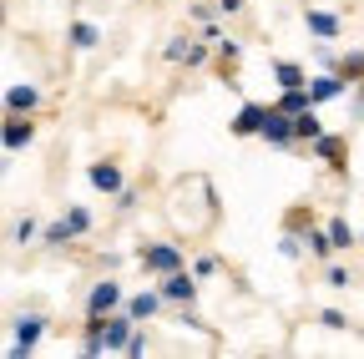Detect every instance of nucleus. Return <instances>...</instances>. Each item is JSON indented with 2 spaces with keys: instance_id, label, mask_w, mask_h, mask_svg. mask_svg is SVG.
Here are the masks:
<instances>
[{
  "instance_id": "obj_1",
  "label": "nucleus",
  "mask_w": 364,
  "mask_h": 359,
  "mask_svg": "<svg viewBox=\"0 0 364 359\" xmlns=\"http://www.w3.org/2000/svg\"><path fill=\"white\" fill-rule=\"evenodd\" d=\"M136 258H142L147 274H177V268H182V248L177 243H142Z\"/></svg>"
},
{
  "instance_id": "obj_2",
  "label": "nucleus",
  "mask_w": 364,
  "mask_h": 359,
  "mask_svg": "<svg viewBox=\"0 0 364 359\" xmlns=\"http://www.w3.org/2000/svg\"><path fill=\"white\" fill-rule=\"evenodd\" d=\"M258 137L268 142V147H294L299 137H294V117L284 112V107H268V117H263V132Z\"/></svg>"
},
{
  "instance_id": "obj_3",
  "label": "nucleus",
  "mask_w": 364,
  "mask_h": 359,
  "mask_svg": "<svg viewBox=\"0 0 364 359\" xmlns=\"http://www.w3.org/2000/svg\"><path fill=\"white\" fill-rule=\"evenodd\" d=\"M344 92H349V76H344V71H318V76L309 81V97H314V107H318V102H339Z\"/></svg>"
},
{
  "instance_id": "obj_4",
  "label": "nucleus",
  "mask_w": 364,
  "mask_h": 359,
  "mask_svg": "<svg viewBox=\"0 0 364 359\" xmlns=\"http://www.w3.org/2000/svg\"><path fill=\"white\" fill-rule=\"evenodd\" d=\"M127 299H122V284H112V279H102V284H91V294H86V314H117Z\"/></svg>"
},
{
  "instance_id": "obj_5",
  "label": "nucleus",
  "mask_w": 364,
  "mask_h": 359,
  "mask_svg": "<svg viewBox=\"0 0 364 359\" xmlns=\"http://www.w3.org/2000/svg\"><path fill=\"white\" fill-rule=\"evenodd\" d=\"M162 299L167 304H193L198 299V274H162Z\"/></svg>"
},
{
  "instance_id": "obj_6",
  "label": "nucleus",
  "mask_w": 364,
  "mask_h": 359,
  "mask_svg": "<svg viewBox=\"0 0 364 359\" xmlns=\"http://www.w3.org/2000/svg\"><path fill=\"white\" fill-rule=\"evenodd\" d=\"M86 183L97 188V193H107V198H117L122 193V167L117 162H91L86 167Z\"/></svg>"
},
{
  "instance_id": "obj_7",
  "label": "nucleus",
  "mask_w": 364,
  "mask_h": 359,
  "mask_svg": "<svg viewBox=\"0 0 364 359\" xmlns=\"http://www.w3.org/2000/svg\"><path fill=\"white\" fill-rule=\"evenodd\" d=\"M132 329H136V319L127 314V304L117 309V314H107V354H117V349H127V339H132Z\"/></svg>"
},
{
  "instance_id": "obj_8",
  "label": "nucleus",
  "mask_w": 364,
  "mask_h": 359,
  "mask_svg": "<svg viewBox=\"0 0 364 359\" xmlns=\"http://www.w3.org/2000/svg\"><path fill=\"white\" fill-rule=\"evenodd\" d=\"M41 334H46V319H41V314H21V319H16V354H31V349L41 344Z\"/></svg>"
},
{
  "instance_id": "obj_9",
  "label": "nucleus",
  "mask_w": 364,
  "mask_h": 359,
  "mask_svg": "<svg viewBox=\"0 0 364 359\" xmlns=\"http://www.w3.org/2000/svg\"><path fill=\"white\" fill-rule=\"evenodd\" d=\"M31 137H36V127L21 117V112H11V122H6V132H0V142H6V152H21V147H31Z\"/></svg>"
},
{
  "instance_id": "obj_10",
  "label": "nucleus",
  "mask_w": 364,
  "mask_h": 359,
  "mask_svg": "<svg viewBox=\"0 0 364 359\" xmlns=\"http://www.w3.org/2000/svg\"><path fill=\"white\" fill-rule=\"evenodd\" d=\"M36 107H41V92H36V86H26V81L6 86V112H21V117H31Z\"/></svg>"
},
{
  "instance_id": "obj_11",
  "label": "nucleus",
  "mask_w": 364,
  "mask_h": 359,
  "mask_svg": "<svg viewBox=\"0 0 364 359\" xmlns=\"http://www.w3.org/2000/svg\"><path fill=\"white\" fill-rule=\"evenodd\" d=\"M263 117H268V107L243 102V107H238V117H233V132H238V137H258V132H263Z\"/></svg>"
},
{
  "instance_id": "obj_12",
  "label": "nucleus",
  "mask_w": 364,
  "mask_h": 359,
  "mask_svg": "<svg viewBox=\"0 0 364 359\" xmlns=\"http://www.w3.org/2000/svg\"><path fill=\"white\" fill-rule=\"evenodd\" d=\"M162 304H167V299H162V289H157V294H136V299H127V314H132L136 324H147Z\"/></svg>"
},
{
  "instance_id": "obj_13",
  "label": "nucleus",
  "mask_w": 364,
  "mask_h": 359,
  "mask_svg": "<svg viewBox=\"0 0 364 359\" xmlns=\"http://www.w3.org/2000/svg\"><path fill=\"white\" fill-rule=\"evenodd\" d=\"M304 21H309V31L318 41H334L339 36V16H329V11H304Z\"/></svg>"
},
{
  "instance_id": "obj_14",
  "label": "nucleus",
  "mask_w": 364,
  "mask_h": 359,
  "mask_svg": "<svg viewBox=\"0 0 364 359\" xmlns=\"http://www.w3.org/2000/svg\"><path fill=\"white\" fill-rule=\"evenodd\" d=\"M309 147H314V157H324V162L344 167V162H339V157H344V137H334V132H324V137H314Z\"/></svg>"
},
{
  "instance_id": "obj_15",
  "label": "nucleus",
  "mask_w": 364,
  "mask_h": 359,
  "mask_svg": "<svg viewBox=\"0 0 364 359\" xmlns=\"http://www.w3.org/2000/svg\"><path fill=\"white\" fill-rule=\"evenodd\" d=\"M66 41H71V46H76V51H91V46H97V41H102V31H97V26H91V21H71V31H66Z\"/></svg>"
},
{
  "instance_id": "obj_16",
  "label": "nucleus",
  "mask_w": 364,
  "mask_h": 359,
  "mask_svg": "<svg viewBox=\"0 0 364 359\" xmlns=\"http://www.w3.org/2000/svg\"><path fill=\"white\" fill-rule=\"evenodd\" d=\"M279 107H284L289 117L309 112V107H314V97H309V86H284V97H279Z\"/></svg>"
},
{
  "instance_id": "obj_17",
  "label": "nucleus",
  "mask_w": 364,
  "mask_h": 359,
  "mask_svg": "<svg viewBox=\"0 0 364 359\" xmlns=\"http://www.w3.org/2000/svg\"><path fill=\"white\" fill-rule=\"evenodd\" d=\"M294 137H299V142H314V137H324V122L314 117V107L294 117Z\"/></svg>"
},
{
  "instance_id": "obj_18",
  "label": "nucleus",
  "mask_w": 364,
  "mask_h": 359,
  "mask_svg": "<svg viewBox=\"0 0 364 359\" xmlns=\"http://www.w3.org/2000/svg\"><path fill=\"white\" fill-rule=\"evenodd\" d=\"M304 243H309V253H314V258H329V253H334V233H329V228H309V233H304Z\"/></svg>"
},
{
  "instance_id": "obj_19",
  "label": "nucleus",
  "mask_w": 364,
  "mask_h": 359,
  "mask_svg": "<svg viewBox=\"0 0 364 359\" xmlns=\"http://www.w3.org/2000/svg\"><path fill=\"white\" fill-rule=\"evenodd\" d=\"M273 81H279V86H309L304 66H294V61H273Z\"/></svg>"
},
{
  "instance_id": "obj_20",
  "label": "nucleus",
  "mask_w": 364,
  "mask_h": 359,
  "mask_svg": "<svg viewBox=\"0 0 364 359\" xmlns=\"http://www.w3.org/2000/svg\"><path fill=\"white\" fill-rule=\"evenodd\" d=\"M41 238H46V243H51V248H61V243H71V238H76V228H71V223L61 218V223H51V228H46Z\"/></svg>"
},
{
  "instance_id": "obj_21",
  "label": "nucleus",
  "mask_w": 364,
  "mask_h": 359,
  "mask_svg": "<svg viewBox=\"0 0 364 359\" xmlns=\"http://www.w3.org/2000/svg\"><path fill=\"white\" fill-rule=\"evenodd\" d=\"M213 51H218V61H223V66H233V61L243 56V46H238L233 36H223V41H213Z\"/></svg>"
},
{
  "instance_id": "obj_22",
  "label": "nucleus",
  "mask_w": 364,
  "mask_h": 359,
  "mask_svg": "<svg viewBox=\"0 0 364 359\" xmlns=\"http://www.w3.org/2000/svg\"><path fill=\"white\" fill-rule=\"evenodd\" d=\"M279 253H284V258H299V253H304V233L284 228V238H279Z\"/></svg>"
},
{
  "instance_id": "obj_23",
  "label": "nucleus",
  "mask_w": 364,
  "mask_h": 359,
  "mask_svg": "<svg viewBox=\"0 0 364 359\" xmlns=\"http://www.w3.org/2000/svg\"><path fill=\"white\" fill-rule=\"evenodd\" d=\"M339 71H344L349 81H364V51H349V56L339 61Z\"/></svg>"
},
{
  "instance_id": "obj_24",
  "label": "nucleus",
  "mask_w": 364,
  "mask_h": 359,
  "mask_svg": "<svg viewBox=\"0 0 364 359\" xmlns=\"http://www.w3.org/2000/svg\"><path fill=\"white\" fill-rule=\"evenodd\" d=\"M208 51H213V41L203 36L198 46H188V61H182V66H208Z\"/></svg>"
},
{
  "instance_id": "obj_25",
  "label": "nucleus",
  "mask_w": 364,
  "mask_h": 359,
  "mask_svg": "<svg viewBox=\"0 0 364 359\" xmlns=\"http://www.w3.org/2000/svg\"><path fill=\"white\" fill-rule=\"evenodd\" d=\"M329 233H334V248H349V243H354V228H349L344 218H334V223H329Z\"/></svg>"
},
{
  "instance_id": "obj_26",
  "label": "nucleus",
  "mask_w": 364,
  "mask_h": 359,
  "mask_svg": "<svg viewBox=\"0 0 364 359\" xmlns=\"http://www.w3.org/2000/svg\"><path fill=\"white\" fill-rule=\"evenodd\" d=\"M66 223H71V228H76V238H81V233L91 228V213H86V208H66Z\"/></svg>"
},
{
  "instance_id": "obj_27",
  "label": "nucleus",
  "mask_w": 364,
  "mask_h": 359,
  "mask_svg": "<svg viewBox=\"0 0 364 359\" xmlns=\"http://www.w3.org/2000/svg\"><path fill=\"white\" fill-rule=\"evenodd\" d=\"M314 61L324 66V71H339V56H334V46H314Z\"/></svg>"
},
{
  "instance_id": "obj_28",
  "label": "nucleus",
  "mask_w": 364,
  "mask_h": 359,
  "mask_svg": "<svg viewBox=\"0 0 364 359\" xmlns=\"http://www.w3.org/2000/svg\"><path fill=\"white\" fill-rule=\"evenodd\" d=\"M193 274H198V279H213V274H218V258H213V253H203V258L193 263Z\"/></svg>"
},
{
  "instance_id": "obj_29",
  "label": "nucleus",
  "mask_w": 364,
  "mask_h": 359,
  "mask_svg": "<svg viewBox=\"0 0 364 359\" xmlns=\"http://www.w3.org/2000/svg\"><path fill=\"white\" fill-rule=\"evenodd\" d=\"M36 233H41V228H36V218H21V223H16V243H31Z\"/></svg>"
},
{
  "instance_id": "obj_30",
  "label": "nucleus",
  "mask_w": 364,
  "mask_h": 359,
  "mask_svg": "<svg viewBox=\"0 0 364 359\" xmlns=\"http://www.w3.org/2000/svg\"><path fill=\"white\" fill-rule=\"evenodd\" d=\"M324 284H329V289H349L354 279H349V268H329V274H324Z\"/></svg>"
},
{
  "instance_id": "obj_31",
  "label": "nucleus",
  "mask_w": 364,
  "mask_h": 359,
  "mask_svg": "<svg viewBox=\"0 0 364 359\" xmlns=\"http://www.w3.org/2000/svg\"><path fill=\"white\" fill-rule=\"evenodd\" d=\"M167 61H188V41H182V36L167 41Z\"/></svg>"
},
{
  "instance_id": "obj_32",
  "label": "nucleus",
  "mask_w": 364,
  "mask_h": 359,
  "mask_svg": "<svg viewBox=\"0 0 364 359\" xmlns=\"http://www.w3.org/2000/svg\"><path fill=\"white\" fill-rule=\"evenodd\" d=\"M318 324H324V329H344L349 319H344V314H339V309H324V314H318Z\"/></svg>"
},
{
  "instance_id": "obj_33",
  "label": "nucleus",
  "mask_w": 364,
  "mask_h": 359,
  "mask_svg": "<svg viewBox=\"0 0 364 359\" xmlns=\"http://www.w3.org/2000/svg\"><path fill=\"white\" fill-rule=\"evenodd\" d=\"M127 354H147V334H142V329H132V339H127Z\"/></svg>"
},
{
  "instance_id": "obj_34",
  "label": "nucleus",
  "mask_w": 364,
  "mask_h": 359,
  "mask_svg": "<svg viewBox=\"0 0 364 359\" xmlns=\"http://www.w3.org/2000/svg\"><path fill=\"white\" fill-rule=\"evenodd\" d=\"M289 228H294V233L309 228V208H294V213H289Z\"/></svg>"
},
{
  "instance_id": "obj_35",
  "label": "nucleus",
  "mask_w": 364,
  "mask_h": 359,
  "mask_svg": "<svg viewBox=\"0 0 364 359\" xmlns=\"http://www.w3.org/2000/svg\"><path fill=\"white\" fill-rule=\"evenodd\" d=\"M218 11H223V16H238V11H243V0H218Z\"/></svg>"
},
{
  "instance_id": "obj_36",
  "label": "nucleus",
  "mask_w": 364,
  "mask_h": 359,
  "mask_svg": "<svg viewBox=\"0 0 364 359\" xmlns=\"http://www.w3.org/2000/svg\"><path fill=\"white\" fill-rule=\"evenodd\" d=\"M359 112H364V81H359Z\"/></svg>"
}]
</instances>
